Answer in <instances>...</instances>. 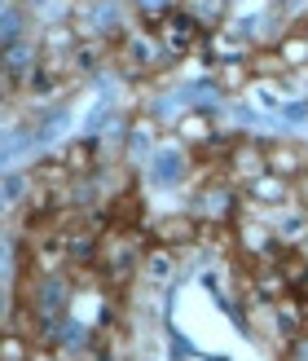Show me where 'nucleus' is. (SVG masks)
Instances as JSON below:
<instances>
[{
	"label": "nucleus",
	"instance_id": "3",
	"mask_svg": "<svg viewBox=\"0 0 308 361\" xmlns=\"http://www.w3.org/2000/svg\"><path fill=\"white\" fill-rule=\"evenodd\" d=\"M35 5L44 9V18H58L62 13V0H35Z\"/></svg>",
	"mask_w": 308,
	"mask_h": 361
},
{
	"label": "nucleus",
	"instance_id": "4",
	"mask_svg": "<svg viewBox=\"0 0 308 361\" xmlns=\"http://www.w3.org/2000/svg\"><path fill=\"white\" fill-rule=\"evenodd\" d=\"M146 5H159V0H146Z\"/></svg>",
	"mask_w": 308,
	"mask_h": 361
},
{
	"label": "nucleus",
	"instance_id": "2",
	"mask_svg": "<svg viewBox=\"0 0 308 361\" xmlns=\"http://www.w3.org/2000/svg\"><path fill=\"white\" fill-rule=\"evenodd\" d=\"M66 133H70V111H58V115H53V119L44 123V133L35 137V146H53V141L66 137Z\"/></svg>",
	"mask_w": 308,
	"mask_h": 361
},
{
	"label": "nucleus",
	"instance_id": "1",
	"mask_svg": "<svg viewBox=\"0 0 308 361\" xmlns=\"http://www.w3.org/2000/svg\"><path fill=\"white\" fill-rule=\"evenodd\" d=\"M180 172H185V154H180L176 146L150 154V180H154V185H176Z\"/></svg>",
	"mask_w": 308,
	"mask_h": 361
}]
</instances>
